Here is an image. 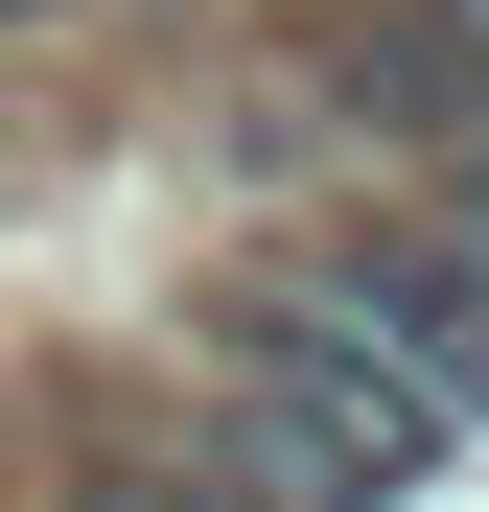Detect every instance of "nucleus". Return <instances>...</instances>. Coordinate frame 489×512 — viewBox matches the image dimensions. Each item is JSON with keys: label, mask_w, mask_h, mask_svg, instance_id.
<instances>
[{"label": "nucleus", "mask_w": 489, "mask_h": 512, "mask_svg": "<svg viewBox=\"0 0 489 512\" xmlns=\"http://www.w3.org/2000/svg\"><path fill=\"white\" fill-rule=\"evenodd\" d=\"M303 303L350 326V350L420 373V396H443V443L489 419V233H466V210H373V233H326V256H303Z\"/></svg>", "instance_id": "f257e3e1"}, {"label": "nucleus", "mask_w": 489, "mask_h": 512, "mask_svg": "<svg viewBox=\"0 0 489 512\" xmlns=\"http://www.w3.org/2000/svg\"><path fill=\"white\" fill-rule=\"evenodd\" d=\"M443 210H466V233H489V140H466V187H443Z\"/></svg>", "instance_id": "20e7f679"}, {"label": "nucleus", "mask_w": 489, "mask_h": 512, "mask_svg": "<svg viewBox=\"0 0 489 512\" xmlns=\"http://www.w3.org/2000/svg\"><path fill=\"white\" fill-rule=\"evenodd\" d=\"M47 24H70V0H0V47H47Z\"/></svg>", "instance_id": "7ed1b4c3"}, {"label": "nucleus", "mask_w": 489, "mask_h": 512, "mask_svg": "<svg viewBox=\"0 0 489 512\" xmlns=\"http://www.w3.org/2000/svg\"><path fill=\"white\" fill-rule=\"evenodd\" d=\"M466 24H489V0H466Z\"/></svg>", "instance_id": "39448f33"}, {"label": "nucleus", "mask_w": 489, "mask_h": 512, "mask_svg": "<svg viewBox=\"0 0 489 512\" xmlns=\"http://www.w3.org/2000/svg\"><path fill=\"white\" fill-rule=\"evenodd\" d=\"M326 117H373V140H489V24H466V0H373V24L350 47H326Z\"/></svg>", "instance_id": "f03ea898"}]
</instances>
